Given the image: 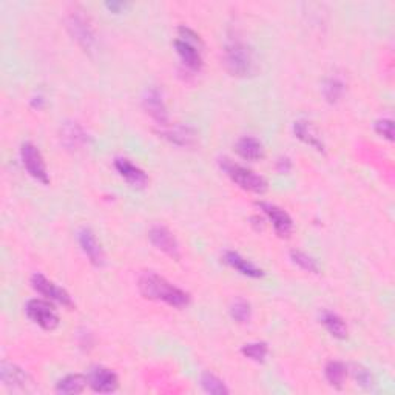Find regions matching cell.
<instances>
[{
	"label": "cell",
	"instance_id": "obj_1",
	"mask_svg": "<svg viewBox=\"0 0 395 395\" xmlns=\"http://www.w3.org/2000/svg\"><path fill=\"white\" fill-rule=\"evenodd\" d=\"M138 289L140 295L147 300L160 301L170 307H177V309H182L190 303V295L186 291L172 284L170 281H167L164 277L152 270L144 272L139 277Z\"/></svg>",
	"mask_w": 395,
	"mask_h": 395
},
{
	"label": "cell",
	"instance_id": "obj_2",
	"mask_svg": "<svg viewBox=\"0 0 395 395\" xmlns=\"http://www.w3.org/2000/svg\"><path fill=\"white\" fill-rule=\"evenodd\" d=\"M224 64L227 72L235 77H250L257 73V60L253 50L240 38H230L226 43Z\"/></svg>",
	"mask_w": 395,
	"mask_h": 395
},
{
	"label": "cell",
	"instance_id": "obj_3",
	"mask_svg": "<svg viewBox=\"0 0 395 395\" xmlns=\"http://www.w3.org/2000/svg\"><path fill=\"white\" fill-rule=\"evenodd\" d=\"M174 50L181 59L182 65L190 72H199L204 65L203 60V48L204 43L201 40L199 34L193 31L186 25H181L178 28V36L173 42Z\"/></svg>",
	"mask_w": 395,
	"mask_h": 395
},
{
	"label": "cell",
	"instance_id": "obj_4",
	"mask_svg": "<svg viewBox=\"0 0 395 395\" xmlns=\"http://www.w3.org/2000/svg\"><path fill=\"white\" fill-rule=\"evenodd\" d=\"M219 165H221V170L230 178V181L243 190L257 193V195H262L267 190V181L253 170L247 169V167L236 164L227 160V157L219 160Z\"/></svg>",
	"mask_w": 395,
	"mask_h": 395
},
{
	"label": "cell",
	"instance_id": "obj_5",
	"mask_svg": "<svg viewBox=\"0 0 395 395\" xmlns=\"http://www.w3.org/2000/svg\"><path fill=\"white\" fill-rule=\"evenodd\" d=\"M25 313L33 323H36L39 328L43 330H56L59 328L60 318L50 301L40 300V298H34L30 300L25 306Z\"/></svg>",
	"mask_w": 395,
	"mask_h": 395
},
{
	"label": "cell",
	"instance_id": "obj_6",
	"mask_svg": "<svg viewBox=\"0 0 395 395\" xmlns=\"http://www.w3.org/2000/svg\"><path fill=\"white\" fill-rule=\"evenodd\" d=\"M21 161L23 169L33 179H36L38 182L43 184V186H48L50 177H48L47 165L36 145L31 143H23L21 145Z\"/></svg>",
	"mask_w": 395,
	"mask_h": 395
},
{
	"label": "cell",
	"instance_id": "obj_7",
	"mask_svg": "<svg viewBox=\"0 0 395 395\" xmlns=\"http://www.w3.org/2000/svg\"><path fill=\"white\" fill-rule=\"evenodd\" d=\"M67 28L73 36V39L85 51H93V48L96 47V36L89 17H85L81 13L69 14L67 19Z\"/></svg>",
	"mask_w": 395,
	"mask_h": 395
},
{
	"label": "cell",
	"instance_id": "obj_8",
	"mask_svg": "<svg viewBox=\"0 0 395 395\" xmlns=\"http://www.w3.org/2000/svg\"><path fill=\"white\" fill-rule=\"evenodd\" d=\"M31 286L34 291L38 294H40L42 296H45L48 301H55L62 304L65 307H73V300L69 294L65 291V289L59 287L57 284L52 283L51 279H48L45 275L42 274H34L31 277Z\"/></svg>",
	"mask_w": 395,
	"mask_h": 395
},
{
	"label": "cell",
	"instance_id": "obj_9",
	"mask_svg": "<svg viewBox=\"0 0 395 395\" xmlns=\"http://www.w3.org/2000/svg\"><path fill=\"white\" fill-rule=\"evenodd\" d=\"M258 207L261 208V212L267 216L269 221L274 226L275 233L279 238H289L294 232V221L292 218L289 216L286 210L281 207L270 204V203H258Z\"/></svg>",
	"mask_w": 395,
	"mask_h": 395
},
{
	"label": "cell",
	"instance_id": "obj_10",
	"mask_svg": "<svg viewBox=\"0 0 395 395\" xmlns=\"http://www.w3.org/2000/svg\"><path fill=\"white\" fill-rule=\"evenodd\" d=\"M148 240L155 245L157 250H161L165 253L167 257H170L173 260L181 258V250L179 244L174 238L173 233L167 229L164 226H153L150 232H148Z\"/></svg>",
	"mask_w": 395,
	"mask_h": 395
},
{
	"label": "cell",
	"instance_id": "obj_11",
	"mask_svg": "<svg viewBox=\"0 0 395 395\" xmlns=\"http://www.w3.org/2000/svg\"><path fill=\"white\" fill-rule=\"evenodd\" d=\"M77 241H79V245H81L84 255L89 258V261L93 266L102 267L105 265L104 249L91 229H89V227H82V229H79Z\"/></svg>",
	"mask_w": 395,
	"mask_h": 395
},
{
	"label": "cell",
	"instance_id": "obj_12",
	"mask_svg": "<svg viewBox=\"0 0 395 395\" xmlns=\"http://www.w3.org/2000/svg\"><path fill=\"white\" fill-rule=\"evenodd\" d=\"M143 107L147 115L150 116L160 127L170 124L169 113H167L162 93L157 89L145 90V93L143 96Z\"/></svg>",
	"mask_w": 395,
	"mask_h": 395
},
{
	"label": "cell",
	"instance_id": "obj_13",
	"mask_svg": "<svg viewBox=\"0 0 395 395\" xmlns=\"http://www.w3.org/2000/svg\"><path fill=\"white\" fill-rule=\"evenodd\" d=\"M89 386L99 394H111L119 388V379L115 371L104 366H96L89 374Z\"/></svg>",
	"mask_w": 395,
	"mask_h": 395
},
{
	"label": "cell",
	"instance_id": "obj_14",
	"mask_svg": "<svg viewBox=\"0 0 395 395\" xmlns=\"http://www.w3.org/2000/svg\"><path fill=\"white\" fill-rule=\"evenodd\" d=\"M115 169L118 173L124 178L131 187L135 189H144L148 184L147 173L140 169V167L135 165L127 157H116L115 160Z\"/></svg>",
	"mask_w": 395,
	"mask_h": 395
},
{
	"label": "cell",
	"instance_id": "obj_15",
	"mask_svg": "<svg viewBox=\"0 0 395 395\" xmlns=\"http://www.w3.org/2000/svg\"><path fill=\"white\" fill-rule=\"evenodd\" d=\"M160 135L178 147H191L196 143L195 130L182 124H167L160 128Z\"/></svg>",
	"mask_w": 395,
	"mask_h": 395
},
{
	"label": "cell",
	"instance_id": "obj_16",
	"mask_svg": "<svg viewBox=\"0 0 395 395\" xmlns=\"http://www.w3.org/2000/svg\"><path fill=\"white\" fill-rule=\"evenodd\" d=\"M0 380H2L4 386L10 389H26V386L33 383L31 377L22 367L6 362L0 366Z\"/></svg>",
	"mask_w": 395,
	"mask_h": 395
},
{
	"label": "cell",
	"instance_id": "obj_17",
	"mask_svg": "<svg viewBox=\"0 0 395 395\" xmlns=\"http://www.w3.org/2000/svg\"><path fill=\"white\" fill-rule=\"evenodd\" d=\"M224 262L227 266H230L233 270L238 272V274L247 277V278H262V277H265V270L260 269L255 265V262H252L250 260L240 255L238 252L227 250L224 253Z\"/></svg>",
	"mask_w": 395,
	"mask_h": 395
},
{
	"label": "cell",
	"instance_id": "obj_18",
	"mask_svg": "<svg viewBox=\"0 0 395 395\" xmlns=\"http://www.w3.org/2000/svg\"><path fill=\"white\" fill-rule=\"evenodd\" d=\"M60 143H62L68 150H79L87 143H89V135L85 133L84 128L77 122H67L60 128Z\"/></svg>",
	"mask_w": 395,
	"mask_h": 395
},
{
	"label": "cell",
	"instance_id": "obj_19",
	"mask_svg": "<svg viewBox=\"0 0 395 395\" xmlns=\"http://www.w3.org/2000/svg\"><path fill=\"white\" fill-rule=\"evenodd\" d=\"M235 150L244 161L250 162L260 161L262 160V156H265V147H262L261 140L253 136H243L241 139H238V143L235 145Z\"/></svg>",
	"mask_w": 395,
	"mask_h": 395
},
{
	"label": "cell",
	"instance_id": "obj_20",
	"mask_svg": "<svg viewBox=\"0 0 395 395\" xmlns=\"http://www.w3.org/2000/svg\"><path fill=\"white\" fill-rule=\"evenodd\" d=\"M294 135L304 143L306 145H309L315 148L317 152H324V144L317 135V131L312 127L309 121L306 119H298L294 122Z\"/></svg>",
	"mask_w": 395,
	"mask_h": 395
},
{
	"label": "cell",
	"instance_id": "obj_21",
	"mask_svg": "<svg viewBox=\"0 0 395 395\" xmlns=\"http://www.w3.org/2000/svg\"><path fill=\"white\" fill-rule=\"evenodd\" d=\"M321 324L326 330L330 333L333 338L338 340H346L349 335V329L346 321L340 317L338 313L332 312V311H323L320 315Z\"/></svg>",
	"mask_w": 395,
	"mask_h": 395
},
{
	"label": "cell",
	"instance_id": "obj_22",
	"mask_svg": "<svg viewBox=\"0 0 395 395\" xmlns=\"http://www.w3.org/2000/svg\"><path fill=\"white\" fill-rule=\"evenodd\" d=\"M87 386H89V377L82 374H69L56 383V392L62 395L81 394L85 391Z\"/></svg>",
	"mask_w": 395,
	"mask_h": 395
},
{
	"label": "cell",
	"instance_id": "obj_23",
	"mask_svg": "<svg viewBox=\"0 0 395 395\" xmlns=\"http://www.w3.org/2000/svg\"><path fill=\"white\" fill-rule=\"evenodd\" d=\"M324 377H326V380L332 388L341 389L347 377V367L343 362L332 360V362H329L326 367H324Z\"/></svg>",
	"mask_w": 395,
	"mask_h": 395
},
{
	"label": "cell",
	"instance_id": "obj_24",
	"mask_svg": "<svg viewBox=\"0 0 395 395\" xmlns=\"http://www.w3.org/2000/svg\"><path fill=\"white\" fill-rule=\"evenodd\" d=\"M345 82L340 77H329L323 85V96L329 104H337L345 94Z\"/></svg>",
	"mask_w": 395,
	"mask_h": 395
},
{
	"label": "cell",
	"instance_id": "obj_25",
	"mask_svg": "<svg viewBox=\"0 0 395 395\" xmlns=\"http://www.w3.org/2000/svg\"><path fill=\"white\" fill-rule=\"evenodd\" d=\"M241 354L255 363H265L269 355V346L265 341H253L241 347Z\"/></svg>",
	"mask_w": 395,
	"mask_h": 395
},
{
	"label": "cell",
	"instance_id": "obj_26",
	"mask_svg": "<svg viewBox=\"0 0 395 395\" xmlns=\"http://www.w3.org/2000/svg\"><path fill=\"white\" fill-rule=\"evenodd\" d=\"M201 388L204 389V392L212 395H226L230 392L226 383L212 372H204L201 375Z\"/></svg>",
	"mask_w": 395,
	"mask_h": 395
},
{
	"label": "cell",
	"instance_id": "obj_27",
	"mask_svg": "<svg viewBox=\"0 0 395 395\" xmlns=\"http://www.w3.org/2000/svg\"><path fill=\"white\" fill-rule=\"evenodd\" d=\"M229 312H230L232 320H235L236 323H241V324L249 323L252 318V306L249 301L243 300V298H238V300H235L232 303Z\"/></svg>",
	"mask_w": 395,
	"mask_h": 395
},
{
	"label": "cell",
	"instance_id": "obj_28",
	"mask_svg": "<svg viewBox=\"0 0 395 395\" xmlns=\"http://www.w3.org/2000/svg\"><path fill=\"white\" fill-rule=\"evenodd\" d=\"M291 260L294 261V265H296L298 267L306 272H311V274H318L320 272V266H318L317 260L311 257L309 253L301 252V250H292Z\"/></svg>",
	"mask_w": 395,
	"mask_h": 395
},
{
	"label": "cell",
	"instance_id": "obj_29",
	"mask_svg": "<svg viewBox=\"0 0 395 395\" xmlns=\"http://www.w3.org/2000/svg\"><path fill=\"white\" fill-rule=\"evenodd\" d=\"M352 375H354L357 384L362 386L363 389H371L374 386V375L369 369H367V367L362 366V365H355Z\"/></svg>",
	"mask_w": 395,
	"mask_h": 395
},
{
	"label": "cell",
	"instance_id": "obj_30",
	"mask_svg": "<svg viewBox=\"0 0 395 395\" xmlns=\"http://www.w3.org/2000/svg\"><path fill=\"white\" fill-rule=\"evenodd\" d=\"M375 131L377 135L388 139V140H394V122L392 119H380L375 122Z\"/></svg>",
	"mask_w": 395,
	"mask_h": 395
},
{
	"label": "cell",
	"instance_id": "obj_31",
	"mask_svg": "<svg viewBox=\"0 0 395 395\" xmlns=\"http://www.w3.org/2000/svg\"><path fill=\"white\" fill-rule=\"evenodd\" d=\"M292 169V162L289 157H279V160L277 161V170L278 173L281 174H284V173H289Z\"/></svg>",
	"mask_w": 395,
	"mask_h": 395
},
{
	"label": "cell",
	"instance_id": "obj_32",
	"mask_svg": "<svg viewBox=\"0 0 395 395\" xmlns=\"http://www.w3.org/2000/svg\"><path fill=\"white\" fill-rule=\"evenodd\" d=\"M105 6H107L111 13L118 14V13H122V10H126L127 4H124V2H107V4H105Z\"/></svg>",
	"mask_w": 395,
	"mask_h": 395
}]
</instances>
